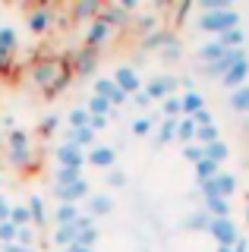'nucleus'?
Returning <instances> with one entry per match:
<instances>
[{
	"instance_id": "nucleus-10",
	"label": "nucleus",
	"mask_w": 249,
	"mask_h": 252,
	"mask_svg": "<svg viewBox=\"0 0 249 252\" xmlns=\"http://www.w3.org/2000/svg\"><path fill=\"white\" fill-rule=\"evenodd\" d=\"M111 32H114V29H111V26H107V22H104V19L98 16V19H95V22L89 26V32H85V44H89L92 51H95L98 44H104L107 38H111Z\"/></svg>"
},
{
	"instance_id": "nucleus-15",
	"label": "nucleus",
	"mask_w": 249,
	"mask_h": 252,
	"mask_svg": "<svg viewBox=\"0 0 249 252\" xmlns=\"http://www.w3.org/2000/svg\"><path fill=\"white\" fill-rule=\"evenodd\" d=\"M76 220H79V205L60 202L57 211H54V224H57V227H69V224H76Z\"/></svg>"
},
{
	"instance_id": "nucleus-38",
	"label": "nucleus",
	"mask_w": 249,
	"mask_h": 252,
	"mask_svg": "<svg viewBox=\"0 0 249 252\" xmlns=\"http://www.w3.org/2000/svg\"><path fill=\"white\" fill-rule=\"evenodd\" d=\"M98 13H101V3H98V0H85V3H76V10H73L76 19H89V16H98Z\"/></svg>"
},
{
	"instance_id": "nucleus-37",
	"label": "nucleus",
	"mask_w": 249,
	"mask_h": 252,
	"mask_svg": "<svg viewBox=\"0 0 249 252\" xmlns=\"http://www.w3.org/2000/svg\"><path fill=\"white\" fill-rule=\"evenodd\" d=\"M10 220L16 227H32V218H29V205H10Z\"/></svg>"
},
{
	"instance_id": "nucleus-45",
	"label": "nucleus",
	"mask_w": 249,
	"mask_h": 252,
	"mask_svg": "<svg viewBox=\"0 0 249 252\" xmlns=\"http://www.w3.org/2000/svg\"><path fill=\"white\" fill-rule=\"evenodd\" d=\"M69 79H73V73H63V76H60V79H57V82H54V85H51V89H48V94H60V92H63V89H66V85H69Z\"/></svg>"
},
{
	"instance_id": "nucleus-39",
	"label": "nucleus",
	"mask_w": 249,
	"mask_h": 252,
	"mask_svg": "<svg viewBox=\"0 0 249 252\" xmlns=\"http://www.w3.org/2000/svg\"><path fill=\"white\" fill-rule=\"evenodd\" d=\"M16 246L35 249V227H19L16 230Z\"/></svg>"
},
{
	"instance_id": "nucleus-36",
	"label": "nucleus",
	"mask_w": 249,
	"mask_h": 252,
	"mask_svg": "<svg viewBox=\"0 0 249 252\" xmlns=\"http://www.w3.org/2000/svg\"><path fill=\"white\" fill-rule=\"evenodd\" d=\"M0 51L10 54V57L16 51V32H13V26H0Z\"/></svg>"
},
{
	"instance_id": "nucleus-51",
	"label": "nucleus",
	"mask_w": 249,
	"mask_h": 252,
	"mask_svg": "<svg viewBox=\"0 0 249 252\" xmlns=\"http://www.w3.org/2000/svg\"><path fill=\"white\" fill-rule=\"evenodd\" d=\"M0 220H10V202L0 195Z\"/></svg>"
},
{
	"instance_id": "nucleus-30",
	"label": "nucleus",
	"mask_w": 249,
	"mask_h": 252,
	"mask_svg": "<svg viewBox=\"0 0 249 252\" xmlns=\"http://www.w3.org/2000/svg\"><path fill=\"white\" fill-rule=\"evenodd\" d=\"M76 180H82V170H73V167L54 170V186H69V183H76Z\"/></svg>"
},
{
	"instance_id": "nucleus-43",
	"label": "nucleus",
	"mask_w": 249,
	"mask_h": 252,
	"mask_svg": "<svg viewBox=\"0 0 249 252\" xmlns=\"http://www.w3.org/2000/svg\"><path fill=\"white\" fill-rule=\"evenodd\" d=\"M57 126H60V117H57V114L44 117V120H41V136H51V132L57 129Z\"/></svg>"
},
{
	"instance_id": "nucleus-23",
	"label": "nucleus",
	"mask_w": 249,
	"mask_h": 252,
	"mask_svg": "<svg viewBox=\"0 0 249 252\" xmlns=\"http://www.w3.org/2000/svg\"><path fill=\"white\" fill-rule=\"evenodd\" d=\"M177 142H183V145L196 142V123H192V117H180V123H177Z\"/></svg>"
},
{
	"instance_id": "nucleus-44",
	"label": "nucleus",
	"mask_w": 249,
	"mask_h": 252,
	"mask_svg": "<svg viewBox=\"0 0 249 252\" xmlns=\"http://www.w3.org/2000/svg\"><path fill=\"white\" fill-rule=\"evenodd\" d=\"M192 123H196V126H212V123H215V120H212V110L202 107L199 114H192Z\"/></svg>"
},
{
	"instance_id": "nucleus-14",
	"label": "nucleus",
	"mask_w": 249,
	"mask_h": 252,
	"mask_svg": "<svg viewBox=\"0 0 249 252\" xmlns=\"http://www.w3.org/2000/svg\"><path fill=\"white\" fill-rule=\"evenodd\" d=\"M246 76H249V57H246V60H240L237 66H233L230 73L221 79V82H224V85H227V89L233 92V89H240V85H246Z\"/></svg>"
},
{
	"instance_id": "nucleus-12",
	"label": "nucleus",
	"mask_w": 249,
	"mask_h": 252,
	"mask_svg": "<svg viewBox=\"0 0 249 252\" xmlns=\"http://www.w3.org/2000/svg\"><path fill=\"white\" fill-rule=\"evenodd\" d=\"M54 26V13L48 6H38V10H29V29L35 32V35H41V32H48Z\"/></svg>"
},
{
	"instance_id": "nucleus-55",
	"label": "nucleus",
	"mask_w": 249,
	"mask_h": 252,
	"mask_svg": "<svg viewBox=\"0 0 249 252\" xmlns=\"http://www.w3.org/2000/svg\"><path fill=\"white\" fill-rule=\"evenodd\" d=\"M218 252H233V246H218Z\"/></svg>"
},
{
	"instance_id": "nucleus-26",
	"label": "nucleus",
	"mask_w": 249,
	"mask_h": 252,
	"mask_svg": "<svg viewBox=\"0 0 249 252\" xmlns=\"http://www.w3.org/2000/svg\"><path fill=\"white\" fill-rule=\"evenodd\" d=\"M177 123L180 120H164L158 126V132H155V145H167V142L177 139Z\"/></svg>"
},
{
	"instance_id": "nucleus-17",
	"label": "nucleus",
	"mask_w": 249,
	"mask_h": 252,
	"mask_svg": "<svg viewBox=\"0 0 249 252\" xmlns=\"http://www.w3.org/2000/svg\"><path fill=\"white\" fill-rule=\"evenodd\" d=\"M205 107V98L192 89V92H186V94H180V110H183V117H192V114H199V110Z\"/></svg>"
},
{
	"instance_id": "nucleus-49",
	"label": "nucleus",
	"mask_w": 249,
	"mask_h": 252,
	"mask_svg": "<svg viewBox=\"0 0 249 252\" xmlns=\"http://www.w3.org/2000/svg\"><path fill=\"white\" fill-rule=\"evenodd\" d=\"M104 126H107V117H92V120H89V129L92 132H101Z\"/></svg>"
},
{
	"instance_id": "nucleus-29",
	"label": "nucleus",
	"mask_w": 249,
	"mask_h": 252,
	"mask_svg": "<svg viewBox=\"0 0 249 252\" xmlns=\"http://www.w3.org/2000/svg\"><path fill=\"white\" fill-rule=\"evenodd\" d=\"M212 215H208L205 208H199V211H192L189 218H186V227H189V230H208V227H212Z\"/></svg>"
},
{
	"instance_id": "nucleus-24",
	"label": "nucleus",
	"mask_w": 249,
	"mask_h": 252,
	"mask_svg": "<svg viewBox=\"0 0 249 252\" xmlns=\"http://www.w3.org/2000/svg\"><path fill=\"white\" fill-rule=\"evenodd\" d=\"M224 54H227V47H221V44H218V38L199 47V60H202V63H215V60H221Z\"/></svg>"
},
{
	"instance_id": "nucleus-18",
	"label": "nucleus",
	"mask_w": 249,
	"mask_h": 252,
	"mask_svg": "<svg viewBox=\"0 0 249 252\" xmlns=\"http://www.w3.org/2000/svg\"><path fill=\"white\" fill-rule=\"evenodd\" d=\"M196 167V183H208V180H215L218 173H221V164H215V161H208V158H202L199 164H192Z\"/></svg>"
},
{
	"instance_id": "nucleus-35",
	"label": "nucleus",
	"mask_w": 249,
	"mask_h": 252,
	"mask_svg": "<svg viewBox=\"0 0 249 252\" xmlns=\"http://www.w3.org/2000/svg\"><path fill=\"white\" fill-rule=\"evenodd\" d=\"M29 218H32V224H44V220H48L44 199H38V195H32V199H29Z\"/></svg>"
},
{
	"instance_id": "nucleus-40",
	"label": "nucleus",
	"mask_w": 249,
	"mask_h": 252,
	"mask_svg": "<svg viewBox=\"0 0 249 252\" xmlns=\"http://www.w3.org/2000/svg\"><path fill=\"white\" fill-rule=\"evenodd\" d=\"M95 240H98V227H85V230H79V236H76V246L92 249V246H95Z\"/></svg>"
},
{
	"instance_id": "nucleus-54",
	"label": "nucleus",
	"mask_w": 249,
	"mask_h": 252,
	"mask_svg": "<svg viewBox=\"0 0 249 252\" xmlns=\"http://www.w3.org/2000/svg\"><path fill=\"white\" fill-rule=\"evenodd\" d=\"M63 252H95V249H85V246H76V243H73V246H66Z\"/></svg>"
},
{
	"instance_id": "nucleus-48",
	"label": "nucleus",
	"mask_w": 249,
	"mask_h": 252,
	"mask_svg": "<svg viewBox=\"0 0 249 252\" xmlns=\"http://www.w3.org/2000/svg\"><path fill=\"white\" fill-rule=\"evenodd\" d=\"M180 57V47H177V41H167L164 44V60H177Z\"/></svg>"
},
{
	"instance_id": "nucleus-16",
	"label": "nucleus",
	"mask_w": 249,
	"mask_h": 252,
	"mask_svg": "<svg viewBox=\"0 0 249 252\" xmlns=\"http://www.w3.org/2000/svg\"><path fill=\"white\" fill-rule=\"evenodd\" d=\"M218 44L227 47V51H237V47H243V44H246V32H243V26L227 29L224 35H218Z\"/></svg>"
},
{
	"instance_id": "nucleus-53",
	"label": "nucleus",
	"mask_w": 249,
	"mask_h": 252,
	"mask_svg": "<svg viewBox=\"0 0 249 252\" xmlns=\"http://www.w3.org/2000/svg\"><path fill=\"white\" fill-rule=\"evenodd\" d=\"M233 252H249V240H246V236H240V240L233 243Z\"/></svg>"
},
{
	"instance_id": "nucleus-47",
	"label": "nucleus",
	"mask_w": 249,
	"mask_h": 252,
	"mask_svg": "<svg viewBox=\"0 0 249 252\" xmlns=\"http://www.w3.org/2000/svg\"><path fill=\"white\" fill-rule=\"evenodd\" d=\"M167 41H170V38L164 35V32H155V35L145 38V47H158V44H167Z\"/></svg>"
},
{
	"instance_id": "nucleus-41",
	"label": "nucleus",
	"mask_w": 249,
	"mask_h": 252,
	"mask_svg": "<svg viewBox=\"0 0 249 252\" xmlns=\"http://www.w3.org/2000/svg\"><path fill=\"white\" fill-rule=\"evenodd\" d=\"M183 158H186L189 164H199L202 158H205V148L196 145V142H192V145H183Z\"/></svg>"
},
{
	"instance_id": "nucleus-9",
	"label": "nucleus",
	"mask_w": 249,
	"mask_h": 252,
	"mask_svg": "<svg viewBox=\"0 0 249 252\" xmlns=\"http://www.w3.org/2000/svg\"><path fill=\"white\" fill-rule=\"evenodd\" d=\"M85 164V148L79 145H69V142H63V145L57 148V167H73V170H82Z\"/></svg>"
},
{
	"instance_id": "nucleus-8",
	"label": "nucleus",
	"mask_w": 249,
	"mask_h": 252,
	"mask_svg": "<svg viewBox=\"0 0 249 252\" xmlns=\"http://www.w3.org/2000/svg\"><path fill=\"white\" fill-rule=\"evenodd\" d=\"M111 79L117 82V89L126 94V98H129V94H136V92H142V79H139V73H136L133 66H120Z\"/></svg>"
},
{
	"instance_id": "nucleus-28",
	"label": "nucleus",
	"mask_w": 249,
	"mask_h": 252,
	"mask_svg": "<svg viewBox=\"0 0 249 252\" xmlns=\"http://www.w3.org/2000/svg\"><path fill=\"white\" fill-rule=\"evenodd\" d=\"M6 145H10V152H26V148H29V132L13 126V129L6 132Z\"/></svg>"
},
{
	"instance_id": "nucleus-42",
	"label": "nucleus",
	"mask_w": 249,
	"mask_h": 252,
	"mask_svg": "<svg viewBox=\"0 0 249 252\" xmlns=\"http://www.w3.org/2000/svg\"><path fill=\"white\" fill-rule=\"evenodd\" d=\"M152 126H155L152 117H139V120L133 123V136H149V132H152Z\"/></svg>"
},
{
	"instance_id": "nucleus-20",
	"label": "nucleus",
	"mask_w": 249,
	"mask_h": 252,
	"mask_svg": "<svg viewBox=\"0 0 249 252\" xmlns=\"http://www.w3.org/2000/svg\"><path fill=\"white\" fill-rule=\"evenodd\" d=\"M95 63H98V51L85 47V51H79V54H76V73H79V76L92 73V69H95Z\"/></svg>"
},
{
	"instance_id": "nucleus-22",
	"label": "nucleus",
	"mask_w": 249,
	"mask_h": 252,
	"mask_svg": "<svg viewBox=\"0 0 249 252\" xmlns=\"http://www.w3.org/2000/svg\"><path fill=\"white\" fill-rule=\"evenodd\" d=\"M230 110H237V114H249V85H240V89L230 92Z\"/></svg>"
},
{
	"instance_id": "nucleus-3",
	"label": "nucleus",
	"mask_w": 249,
	"mask_h": 252,
	"mask_svg": "<svg viewBox=\"0 0 249 252\" xmlns=\"http://www.w3.org/2000/svg\"><path fill=\"white\" fill-rule=\"evenodd\" d=\"M208 233L215 236L218 246H233V243L240 240V227L233 224L230 218H215V220H212V227H208Z\"/></svg>"
},
{
	"instance_id": "nucleus-1",
	"label": "nucleus",
	"mask_w": 249,
	"mask_h": 252,
	"mask_svg": "<svg viewBox=\"0 0 249 252\" xmlns=\"http://www.w3.org/2000/svg\"><path fill=\"white\" fill-rule=\"evenodd\" d=\"M240 26V13L233 10H215V13H202L199 16V29L202 32H212V35H224L227 29H237Z\"/></svg>"
},
{
	"instance_id": "nucleus-56",
	"label": "nucleus",
	"mask_w": 249,
	"mask_h": 252,
	"mask_svg": "<svg viewBox=\"0 0 249 252\" xmlns=\"http://www.w3.org/2000/svg\"><path fill=\"white\" fill-rule=\"evenodd\" d=\"M246 220H249V208H246Z\"/></svg>"
},
{
	"instance_id": "nucleus-7",
	"label": "nucleus",
	"mask_w": 249,
	"mask_h": 252,
	"mask_svg": "<svg viewBox=\"0 0 249 252\" xmlns=\"http://www.w3.org/2000/svg\"><path fill=\"white\" fill-rule=\"evenodd\" d=\"M174 89H177V79L174 76H152L149 79V85H145V94H149L152 101H164V98H170L174 94Z\"/></svg>"
},
{
	"instance_id": "nucleus-5",
	"label": "nucleus",
	"mask_w": 249,
	"mask_h": 252,
	"mask_svg": "<svg viewBox=\"0 0 249 252\" xmlns=\"http://www.w3.org/2000/svg\"><path fill=\"white\" fill-rule=\"evenodd\" d=\"M63 73H66V69L60 66L57 60H48V63H38V66H35V73H32V79H35V85H41V89L48 92V89H51V85L57 82V79L63 76Z\"/></svg>"
},
{
	"instance_id": "nucleus-33",
	"label": "nucleus",
	"mask_w": 249,
	"mask_h": 252,
	"mask_svg": "<svg viewBox=\"0 0 249 252\" xmlns=\"http://www.w3.org/2000/svg\"><path fill=\"white\" fill-rule=\"evenodd\" d=\"M66 120H69V129H85V126H89V120H92V114H89L85 107L76 104L73 110H69V117H66Z\"/></svg>"
},
{
	"instance_id": "nucleus-46",
	"label": "nucleus",
	"mask_w": 249,
	"mask_h": 252,
	"mask_svg": "<svg viewBox=\"0 0 249 252\" xmlns=\"http://www.w3.org/2000/svg\"><path fill=\"white\" fill-rule=\"evenodd\" d=\"M107 183L117 186V189H120V186H126V173H123V170H111V173H107Z\"/></svg>"
},
{
	"instance_id": "nucleus-21",
	"label": "nucleus",
	"mask_w": 249,
	"mask_h": 252,
	"mask_svg": "<svg viewBox=\"0 0 249 252\" xmlns=\"http://www.w3.org/2000/svg\"><path fill=\"white\" fill-rule=\"evenodd\" d=\"M66 142L69 145H79V148H92L95 145V132L85 126V129H66Z\"/></svg>"
},
{
	"instance_id": "nucleus-32",
	"label": "nucleus",
	"mask_w": 249,
	"mask_h": 252,
	"mask_svg": "<svg viewBox=\"0 0 249 252\" xmlns=\"http://www.w3.org/2000/svg\"><path fill=\"white\" fill-rule=\"evenodd\" d=\"M161 114H164V120H180L183 110H180V98L177 94H170V98L161 101Z\"/></svg>"
},
{
	"instance_id": "nucleus-6",
	"label": "nucleus",
	"mask_w": 249,
	"mask_h": 252,
	"mask_svg": "<svg viewBox=\"0 0 249 252\" xmlns=\"http://www.w3.org/2000/svg\"><path fill=\"white\" fill-rule=\"evenodd\" d=\"M95 94H98V98H104L111 107L126 104V94L117 89V82H114L111 76H101V79H95Z\"/></svg>"
},
{
	"instance_id": "nucleus-34",
	"label": "nucleus",
	"mask_w": 249,
	"mask_h": 252,
	"mask_svg": "<svg viewBox=\"0 0 249 252\" xmlns=\"http://www.w3.org/2000/svg\"><path fill=\"white\" fill-rule=\"evenodd\" d=\"M221 139V132H218V126H196V145H212V142Z\"/></svg>"
},
{
	"instance_id": "nucleus-2",
	"label": "nucleus",
	"mask_w": 249,
	"mask_h": 252,
	"mask_svg": "<svg viewBox=\"0 0 249 252\" xmlns=\"http://www.w3.org/2000/svg\"><path fill=\"white\" fill-rule=\"evenodd\" d=\"M202 199H227L230 202V195L237 192V177L227 170H221L215 180H208V183H202Z\"/></svg>"
},
{
	"instance_id": "nucleus-52",
	"label": "nucleus",
	"mask_w": 249,
	"mask_h": 252,
	"mask_svg": "<svg viewBox=\"0 0 249 252\" xmlns=\"http://www.w3.org/2000/svg\"><path fill=\"white\" fill-rule=\"evenodd\" d=\"M0 252H35V249H26V246H16V243H6V246H0Z\"/></svg>"
},
{
	"instance_id": "nucleus-19",
	"label": "nucleus",
	"mask_w": 249,
	"mask_h": 252,
	"mask_svg": "<svg viewBox=\"0 0 249 252\" xmlns=\"http://www.w3.org/2000/svg\"><path fill=\"white\" fill-rule=\"evenodd\" d=\"M76 236H79V224H69V227H57V230H54V246L66 249V246H73V243H76Z\"/></svg>"
},
{
	"instance_id": "nucleus-25",
	"label": "nucleus",
	"mask_w": 249,
	"mask_h": 252,
	"mask_svg": "<svg viewBox=\"0 0 249 252\" xmlns=\"http://www.w3.org/2000/svg\"><path fill=\"white\" fill-rule=\"evenodd\" d=\"M202 148H205V158H208V161H215V164L227 161V155H230V148H227V142H224V139L212 142V145H202Z\"/></svg>"
},
{
	"instance_id": "nucleus-13",
	"label": "nucleus",
	"mask_w": 249,
	"mask_h": 252,
	"mask_svg": "<svg viewBox=\"0 0 249 252\" xmlns=\"http://www.w3.org/2000/svg\"><path fill=\"white\" fill-rule=\"evenodd\" d=\"M111 208H114L111 195H89V199H85V215L92 220L101 218V215H111Z\"/></svg>"
},
{
	"instance_id": "nucleus-27",
	"label": "nucleus",
	"mask_w": 249,
	"mask_h": 252,
	"mask_svg": "<svg viewBox=\"0 0 249 252\" xmlns=\"http://www.w3.org/2000/svg\"><path fill=\"white\" fill-rule=\"evenodd\" d=\"M202 208H205L212 218H230V202L227 199H205Z\"/></svg>"
},
{
	"instance_id": "nucleus-4",
	"label": "nucleus",
	"mask_w": 249,
	"mask_h": 252,
	"mask_svg": "<svg viewBox=\"0 0 249 252\" xmlns=\"http://www.w3.org/2000/svg\"><path fill=\"white\" fill-rule=\"evenodd\" d=\"M54 195H57L60 202H66V205H79L89 199V183H85V177L82 180H76V183H69V186H54Z\"/></svg>"
},
{
	"instance_id": "nucleus-50",
	"label": "nucleus",
	"mask_w": 249,
	"mask_h": 252,
	"mask_svg": "<svg viewBox=\"0 0 249 252\" xmlns=\"http://www.w3.org/2000/svg\"><path fill=\"white\" fill-rule=\"evenodd\" d=\"M133 104H136V107H149V104H152V98H149L145 92H136V94H133Z\"/></svg>"
},
{
	"instance_id": "nucleus-31",
	"label": "nucleus",
	"mask_w": 249,
	"mask_h": 252,
	"mask_svg": "<svg viewBox=\"0 0 249 252\" xmlns=\"http://www.w3.org/2000/svg\"><path fill=\"white\" fill-rule=\"evenodd\" d=\"M85 110H89L92 117H111V114H114V107L107 104L104 98H98V94H92V98H89V104H85Z\"/></svg>"
},
{
	"instance_id": "nucleus-11",
	"label": "nucleus",
	"mask_w": 249,
	"mask_h": 252,
	"mask_svg": "<svg viewBox=\"0 0 249 252\" xmlns=\"http://www.w3.org/2000/svg\"><path fill=\"white\" fill-rule=\"evenodd\" d=\"M85 161H89V164H95V167H114L117 152H114L111 145H92V152L85 155Z\"/></svg>"
}]
</instances>
